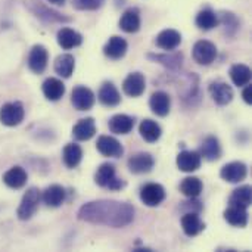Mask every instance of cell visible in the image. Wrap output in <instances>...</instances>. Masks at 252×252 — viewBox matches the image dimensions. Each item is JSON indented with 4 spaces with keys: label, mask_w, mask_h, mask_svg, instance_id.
<instances>
[{
    "label": "cell",
    "mask_w": 252,
    "mask_h": 252,
    "mask_svg": "<svg viewBox=\"0 0 252 252\" xmlns=\"http://www.w3.org/2000/svg\"><path fill=\"white\" fill-rule=\"evenodd\" d=\"M201 155L195 151H183L177 155V167L183 173H193L201 167Z\"/></svg>",
    "instance_id": "cell-13"
},
{
    "label": "cell",
    "mask_w": 252,
    "mask_h": 252,
    "mask_svg": "<svg viewBox=\"0 0 252 252\" xmlns=\"http://www.w3.org/2000/svg\"><path fill=\"white\" fill-rule=\"evenodd\" d=\"M199 155H201V158H204L207 161H217L221 157V146H220L219 139L214 136L207 137L201 145Z\"/></svg>",
    "instance_id": "cell-23"
},
{
    "label": "cell",
    "mask_w": 252,
    "mask_h": 252,
    "mask_svg": "<svg viewBox=\"0 0 252 252\" xmlns=\"http://www.w3.org/2000/svg\"><path fill=\"white\" fill-rule=\"evenodd\" d=\"M247 174H248L247 165L244 162H239V161L226 164L220 171L221 179L229 182V183H239V182L245 180Z\"/></svg>",
    "instance_id": "cell-12"
},
{
    "label": "cell",
    "mask_w": 252,
    "mask_h": 252,
    "mask_svg": "<svg viewBox=\"0 0 252 252\" xmlns=\"http://www.w3.org/2000/svg\"><path fill=\"white\" fill-rule=\"evenodd\" d=\"M134 207L128 202L100 199L84 204L78 210V219L92 224L121 229L128 226L134 220Z\"/></svg>",
    "instance_id": "cell-1"
},
{
    "label": "cell",
    "mask_w": 252,
    "mask_h": 252,
    "mask_svg": "<svg viewBox=\"0 0 252 252\" xmlns=\"http://www.w3.org/2000/svg\"><path fill=\"white\" fill-rule=\"evenodd\" d=\"M229 204L248 210V207L252 204L251 186H241V188L235 189L230 199H229Z\"/></svg>",
    "instance_id": "cell-33"
},
{
    "label": "cell",
    "mask_w": 252,
    "mask_h": 252,
    "mask_svg": "<svg viewBox=\"0 0 252 252\" xmlns=\"http://www.w3.org/2000/svg\"><path fill=\"white\" fill-rule=\"evenodd\" d=\"M27 171L22 167H12L3 174V182L10 189H21L27 183Z\"/></svg>",
    "instance_id": "cell-24"
},
{
    "label": "cell",
    "mask_w": 252,
    "mask_h": 252,
    "mask_svg": "<svg viewBox=\"0 0 252 252\" xmlns=\"http://www.w3.org/2000/svg\"><path fill=\"white\" fill-rule=\"evenodd\" d=\"M58 43L62 49L69 50V49L78 47L83 43V37L80 32H77L71 28H61L58 31Z\"/></svg>",
    "instance_id": "cell-21"
},
{
    "label": "cell",
    "mask_w": 252,
    "mask_h": 252,
    "mask_svg": "<svg viewBox=\"0 0 252 252\" xmlns=\"http://www.w3.org/2000/svg\"><path fill=\"white\" fill-rule=\"evenodd\" d=\"M140 136L148 142V143H155L161 137V127L157 121L154 120H143L139 126Z\"/></svg>",
    "instance_id": "cell-29"
},
{
    "label": "cell",
    "mask_w": 252,
    "mask_h": 252,
    "mask_svg": "<svg viewBox=\"0 0 252 252\" xmlns=\"http://www.w3.org/2000/svg\"><path fill=\"white\" fill-rule=\"evenodd\" d=\"M149 59L162 63L164 66L170 68V69H177L182 66V61H183V55L182 53H173V55H148Z\"/></svg>",
    "instance_id": "cell-35"
},
{
    "label": "cell",
    "mask_w": 252,
    "mask_h": 252,
    "mask_svg": "<svg viewBox=\"0 0 252 252\" xmlns=\"http://www.w3.org/2000/svg\"><path fill=\"white\" fill-rule=\"evenodd\" d=\"M96 149L103 157H111V158H120L124 152L123 145L112 136H100L97 139Z\"/></svg>",
    "instance_id": "cell-11"
},
{
    "label": "cell",
    "mask_w": 252,
    "mask_h": 252,
    "mask_svg": "<svg viewBox=\"0 0 252 252\" xmlns=\"http://www.w3.org/2000/svg\"><path fill=\"white\" fill-rule=\"evenodd\" d=\"M120 28L126 32H137L140 30V13L136 7L127 9L121 15Z\"/></svg>",
    "instance_id": "cell-25"
},
{
    "label": "cell",
    "mask_w": 252,
    "mask_h": 252,
    "mask_svg": "<svg viewBox=\"0 0 252 252\" xmlns=\"http://www.w3.org/2000/svg\"><path fill=\"white\" fill-rule=\"evenodd\" d=\"M108 127L115 134H128L134 127V120L131 117H128V115L118 114V115H114L109 120Z\"/></svg>",
    "instance_id": "cell-22"
},
{
    "label": "cell",
    "mask_w": 252,
    "mask_h": 252,
    "mask_svg": "<svg viewBox=\"0 0 252 252\" xmlns=\"http://www.w3.org/2000/svg\"><path fill=\"white\" fill-rule=\"evenodd\" d=\"M43 94L47 100L56 102L65 94V86L58 78H47L43 83Z\"/></svg>",
    "instance_id": "cell-28"
},
{
    "label": "cell",
    "mask_w": 252,
    "mask_h": 252,
    "mask_svg": "<svg viewBox=\"0 0 252 252\" xmlns=\"http://www.w3.org/2000/svg\"><path fill=\"white\" fill-rule=\"evenodd\" d=\"M202 182L198 179V177H186L182 183H180V192L193 199V198H198L202 192Z\"/></svg>",
    "instance_id": "cell-34"
},
{
    "label": "cell",
    "mask_w": 252,
    "mask_h": 252,
    "mask_svg": "<svg viewBox=\"0 0 252 252\" xmlns=\"http://www.w3.org/2000/svg\"><path fill=\"white\" fill-rule=\"evenodd\" d=\"M105 0H72V6L78 10H94L103 4Z\"/></svg>",
    "instance_id": "cell-37"
},
{
    "label": "cell",
    "mask_w": 252,
    "mask_h": 252,
    "mask_svg": "<svg viewBox=\"0 0 252 252\" xmlns=\"http://www.w3.org/2000/svg\"><path fill=\"white\" fill-rule=\"evenodd\" d=\"M155 43H157V46L159 49L171 52V50H174V49H177L180 46L182 34L179 31H176V30H164L157 35Z\"/></svg>",
    "instance_id": "cell-14"
},
{
    "label": "cell",
    "mask_w": 252,
    "mask_h": 252,
    "mask_svg": "<svg viewBox=\"0 0 252 252\" xmlns=\"http://www.w3.org/2000/svg\"><path fill=\"white\" fill-rule=\"evenodd\" d=\"M126 52H127V41L120 35L111 37L103 47V53L109 59H121L126 55Z\"/></svg>",
    "instance_id": "cell-17"
},
{
    "label": "cell",
    "mask_w": 252,
    "mask_h": 252,
    "mask_svg": "<svg viewBox=\"0 0 252 252\" xmlns=\"http://www.w3.org/2000/svg\"><path fill=\"white\" fill-rule=\"evenodd\" d=\"M74 68H75V59L69 53L59 55L55 61V71L62 78H69L71 74L74 72Z\"/></svg>",
    "instance_id": "cell-30"
},
{
    "label": "cell",
    "mask_w": 252,
    "mask_h": 252,
    "mask_svg": "<svg viewBox=\"0 0 252 252\" xmlns=\"http://www.w3.org/2000/svg\"><path fill=\"white\" fill-rule=\"evenodd\" d=\"M38 204H40V192H38V189L30 188L25 192V195L22 196L21 204L18 207V213H16L18 219L22 220V221L30 220L35 214V211L38 208Z\"/></svg>",
    "instance_id": "cell-3"
},
{
    "label": "cell",
    "mask_w": 252,
    "mask_h": 252,
    "mask_svg": "<svg viewBox=\"0 0 252 252\" xmlns=\"http://www.w3.org/2000/svg\"><path fill=\"white\" fill-rule=\"evenodd\" d=\"M210 93H211L213 100L221 106L230 103L233 99V89L226 83H219V81L211 83L210 84Z\"/></svg>",
    "instance_id": "cell-15"
},
{
    "label": "cell",
    "mask_w": 252,
    "mask_h": 252,
    "mask_svg": "<svg viewBox=\"0 0 252 252\" xmlns=\"http://www.w3.org/2000/svg\"><path fill=\"white\" fill-rule=\"evenodd\" d=\"M94 134H96V124H94L93 118L80 120L72 128V136L80 142L90 140Z\"/></svg>",
    "instance_id": "cell-19"
},
{
    "label": "cell",
    "mask_w": 252,
    "mask_h": 252,
    "mask_svg": "<svg viewBox=\"0 0 252 252\" xmlns=\"http://www.w3.org/2000/svg\"><path fill=\"white\" fill-rule=\"evenodd\" d=\"M25 115L24 106L21 102H10L4 103L0 108V123L7 127H15L22 123Z\"/></svg>",
    "instance_id": "cell-4"
},
{
    "label": "cell",
    "mask_w": 252,
    "mask_h": 252,
    "mask_svg": "<svg viewBox=\"0 0 252 252\" xmlns=\"http://www.w3.org/2000/svg\"><path fill=\"white\" fill-rule=\"evenodd\" d=\"M32 10L37 13V16L44 18L46 21H69L68 18H63V16H61L59 13L52 12V10H49L47 7H43V6H38L37 10H35V9H32Z\"/></svg>",
    "instance_id": "cell-38"
},
{
    "label": "cell",
    "mask_w": 252,
    "mask_h": 252,
    "mask_svg": "<svg viewBox=\"0 0 252 252\" xmlns=\"http://www.w3.org/2000/svg\"><path fill=\"white\" fill-rule=\"evenodd\" d=\"M192 55H193V59L199 65H210L217 58V47L214 43L208 40H199L195 43Z\"/></svg>",
    "instance_id": "cell-5"
},
{
    "label": "cell",
    "mask_w": 252,
    "mask_h": 252,
    "mask_svg": "<svg viewBox=\"0 0 252 252\" xmlns=\"http://www.w3.org/2000/svg\"><path fill=\"white\" fill-rule=\"evenodd\" d=\"M217 24H219V18L211 9H204L196 15V25L204 31L213 30L214 27H217Z\"/></svg>",
    "instance_id": "cell-36"
},
{
    "label": "cell",
    "mask_w": 252,
    "mask_h": 252,
    "mask_svg": "<svg viewBox=\"0 0 252 252\" xmlns=\"http://www.w3.org/2000/svg\"><path fill=\"white\" fill-rule=\"evenodd\" d=\"M94 182L96 185H99L100 188H105V189H109V190H120L126 186V183L117 177V173H115V167L112 164H102L96 174H94Z\"/></svg>",
    "instance_id": "cell-2"
},
{
    "label": "cell",
    "mask_w": 252,
    "mask_h": 252,
    "mask_svg": "<svg viewBox=\"0 0 252 252\" xmlns=\"http://www.w3.org/2000/svg\"><path fill=\"white\" fill-rule=\"evenodd\" d=\"M94 93L86 87V86H77L74 90H72V94H71V102L74 105L75 109L78 111H89L93 108L94 105Z\"/></svg>",
    "instance_id": "cell-7"
},
{
    "label": "cell",
    "mask_w": 252,
    "mask_h": 252,
    "mask_svg": "<svg viewBox=\"0 0 252 252\" xmlns=\"http://www.w3.org/2000/svg\"><path fill=\"white\" fill-rule=\"evenodd\" d=\"M149 106L152 109L154 114H157L158 117H165L170 112L171 108V99L165 92H155L151 96L149 100Z\"/></svg>",
    "instance_id": "cell-16"
},
{
    "label": "cell",
    "mask_w": 252,
    "mask_h": 252,
    "mask_svg": "<svg viewBox=\"0 0 252 252\" xmlns=\"http://www.w3.org/2000/svg\"><path fill=\"white\" fill-rule=\"evenodd\" d=\"M97 97H99V102L105 106H117L120 102H121V94L120 92L117 90V87L106 81L102 84L99 93H97Z\"/></svg>",
    "instance_id": "cell-18"
},
{
    "label": "cell",
    "mask_w": 252,
    "mask_h": 252,
    "mask_svg": "<svg viewBox=\"0 0 252 252\" xmlns=\"http://www.w3.org/2000/svg\"><path fill=\"white\" fill-rule=\"evenodd\" d=\"M140 199L148 207H158L165 199V189L158 183H148L140 189Z\"/></svg>",
    "instance_id": "cell-6"
},
{
    "label": "cell",
    "mask_w": 252,
    "mask_h": 252,
    "mask_svg": "<svg viewBox=\"0 0 252 252\" xmlns=\"http://www.w3.org/2000/svg\"><path fill=\"white\" fill-rule=\"evenodd\" d=\"M128 170L133 173V174H145V173H149L154 165H155V159L151 154H146V152H139L136 155H133L128 162Z\"/></svg>",
    "instance_id": "cell-9"
},
{
    "label": "cell",
    "mask_w": 252,
    "mask_h": 252,
    "mask_svg": "<svg viewBox=\"0 0 252 252\" xmlns=\"http://www.w3.org/2000/svg\"><path fill=\"white\" fill-rule=\"evenodd\" d=\"M230 78L235 86L244 87L251 81V68L244 63H236L230 68Z\"/></svg>",
    "instance_id": "cell-31"
},
{
    "label": "cell",
    "mask_w": 252,
    "mask_h": 252,
    "mask_svg": "<svg viewBox=\"0 0 252 252\" xmlns=\"http://www.w3.org/2000/svg\"><path fill=\"white\" fill-rule=\"evenodd\" d=\"M182 227H183V232L192 238V236L199 235L205 229V224L202 223V220L199 219L196 213H188L182 217Z\"/></svg>",
    "instance_id": "cell-27"
},
{
    "label": "cell",
    "mask_w": 252,
    "mask_h": 252,
    "mask_svg": "<svg viewBox=\"0 0 252 252\" xmlns=\"http://www.w3.org/2000/svg\"><path fill=\"white\" fill-rule=\"evenodd\" d=\"M47 62H49V53L46 50L44 46L41 44H35L31 52H30V56H28V66L32 72L35 74H41L44 72L46 66H47Z\"/></svg>",
    "instance_id": "cell-8"
},
{
    "label": "cell",
    "mask_w": 252,
    "mask_h": 252,
    "mask_svg": "<svg viewBox=\"0 0 252 252\" xmlns=\"http://www.w3.org/2000/svg\"><path fill=\"white\" fill-rule=\"evenodd\" d=\"M65 189L62 188V186H59V185H52V186H49L44 192H43V195L40 196L41 199H43V202L47 205V207H50V208H56V207H61L62 204H63V201H65Z\"/></svg>",
    "instance_id": "cell-20"
},
{
    "label": "cell",
    "mask_w": 252,
    "mask_h": 252,
    "mask_svg": "<svg viewBox=\"0 0 252 252\" xmlns=\"http://www.w3.org/2000/svg\"><path fill=\"white\" fill-rule=\"evenodd\" d=\"M146 87V81L143 74L140 72H131L127 75V78L123 83V90L130 97H139L143 94Z\"/></svg>",
    "instance_id": "cell-10"
},
{
    "label": "cell",
    "mask_w": 252,
    "mask_h": 252,
    "mask_svg": "<svg viewBox=\"0 0 252 252\" xmlns=\"http://www.w3.org/2000/svg\"><path fill=\"white\" fill-rule=\"evenodd\" d=\"M245 89H244V92H242V97H244V100L248 103V105H251L252 103V87L250 84H247V86H244Z\"/></svg>",
    "instance_id": "cell-39"
},
{
    "label": "cell",
    "mask_w": 252,
    "mask_h": 252,
    "mask_svg": "<svg viewBox=\"0 0 252 252\" xmlns=\"http://www.w3.org/2000/svg\"><path fill=\"white\" fill-rule=\"evenodd\" d=\"M224 220L235 227H245L248 224V213L247 208L229 205V208L224 211Z\"/></svg>",
    "instance_id": "cell-26"
},
{
    "label": "cell",
    "mask_w": 252,
    "mask_h": 252,
    "mask_svg": "<svg viewBox=\"0 0 252 252\" xmlns=\"http://www.w3.org/2000/svg\"><path fill=\"white\" fill-rule=\"evenodd\" d=\"M50 3H53V4H63L65 3V0H49Z\"/></svg>",
    "instance_id": "cell-40"
},
{
    "label": "cell",
    "mask_w": 252,
    "mask_h": 252,
    "mask_svg": "<svg viewBox=\"0 0 252 252\" xmlns=\"http://www.w3.org/2000/svg\"><path fill=\"white\" fill-rule=\"evenodd\" d=\"M62 158H63V164L68 167V168H75L80 162H81V158H83V149L75 145V143H69L63 148V152H62Z\"/></svg>",
    "instance_id": "cell-32"
}]
</instances>
